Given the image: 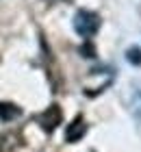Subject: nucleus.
Returning <instances> with one entry per match:
<instances>
[{
	"mask_svg": "<svg viewBox=\"0 0 141 152\" xmlns=\"http://www.w3.org/2000/svg\"><path fill=\"white\" fill-rule=\"evenodd\" d=\"M98 28H100V15L98 13L83 9L74 15V31L80 37H94L98 33Z\"/></svg>",
	"mask_w": 141,
	"mask_h": 152,
	"instance_id": "f257e3e1",
	"label": "nucleus"
},
{
	"mask_svg": "<svg viewBox=\"0 0 141 152\" xmlns=\"http://www.w3.org/2000/svg\"><path fill=\"white\" fill-rule=\"evenodd\" d=\"M85 133H87V124H85L83 117H76V120L65 128V137H67V141H69V143L80 141V137H83Z\"/></svg>",
	"mask_w": 141,
	"mask_h": 152,
	"instance_id": "f03ea898",
	"label": "nucleus"
},
{
	"mask_svg": "<svg viewBox=\"0 0 141 152\" xmlns=\"http://www.w3.org/2000/svg\"><path fill=\"white\" fill-rule=\"evenodd\" d=\"M20 115H22V111H20L15 104H0V120L2 122H11Z\"/></svg>",
	"mask_w": 141,
	"mask_h": 152,
	"instance_id": "7ed1b4c3",
	"label": "nucleus"
},
{
	"mask_svg": "<svg viewBox=\"0 0 141 152\" xmlns=\"http://www.w3.org/2000/svg\"><path fill=\"white\" fill-rule=\"evenodd\" d=\"M126 59L132 65H141V48H128L126 50Z\"/></svg>",
	"mask_w": 141,
	"mask_h": 152,
	"instance_id": "20e7f679",
	"label": "nucleus"
},
{
	"mask_svg": "<svg viewBox=\"0 0 141 152\" xmlns=\"http://www.w3.org/2000/svg\"><path fill=\"white\" fill-rule=\"evenodd\" d=\"M130 107H132V113H135L137 117H141V89H139V91H135Z\"/></svg>",
	"mask_w": 141,
	"mask_h": 152,
	"instance_id": "39448f33",
	"label": "nucleus"
}]
</instances>
